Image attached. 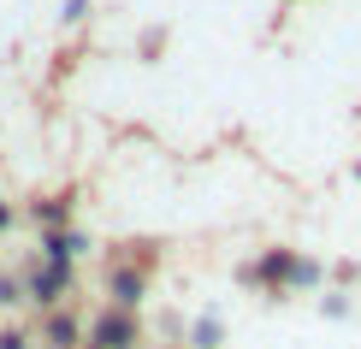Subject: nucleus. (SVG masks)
<instances>
[{
    "mask_svg": "<svg viewBox=\"0 0 361 349\" xmlns=\"http://www.w3.org/2000/svg\"><path fill=\"white\" fill-rule=\"evenodd\" d=\"M101 343H113V349H125V343H130V326H125V320H118V326L107 320V326H101Z\"/></svg>",
    "mask_w": 361,
    "mask_h": 349,
    "instance_id": "obj_2",
    "label": "nucleus"
},
{
    "mask_svg": "<svg viewBox=\"0 0 361 349\" xmlns=\"http://www.w3.org/2000/svg\"><path fill=\"white\" fill-rule=\"evenodd\" d=\"M59 284H66V272H59V267H54V272H42V284H36V290H42V296H48V302H54V290H59Z\"/></svg>",
    "mask_w": 361,
    "mask_h": 349,
    "instance_id": "obj_3",
    "label": "nucleus"
},
{
    "mask_svg": "<svg viewBox=\"0 0 361 349\" xmlns=\"http://www.w3.org/2000/svg\"><path fill=\"white\" fill-rule=\"evenodd\" d=\"M0 349H24V338H18V331H6V338H0Z\"/></svg>",
    "mask_w": 361,
    "mask_h": 349,
    "instance_id": "obj_4",
    "label": "nucleus"
},
{
    "mask_svg": "<svg viewBox=\"0 0 361 349\" xmlns=\"http://www.w3.org/2000/svg\"><path fill=\"white\" fill-rule=\"evenodd\" d=\"M113 290H118V302L130 308V302H137V290H142V278H137V272H118V278H113Z\"/></svg>",
    "mask_w": 361,
    "mask_h": 349,
    "instance_id": "obj_1",
    "label": "nucleus"
}]
</instances>
